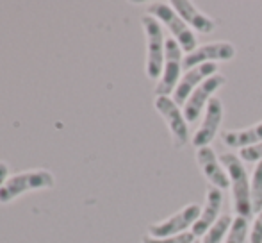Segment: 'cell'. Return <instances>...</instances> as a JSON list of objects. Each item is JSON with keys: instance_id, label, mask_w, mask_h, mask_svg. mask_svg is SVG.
<instances>
[{"instance_id": "cell-1", "label": "cell", "mask_w": 262, "mask_h": 243, "mask_svg": "<svg viewBox=\"0 0 262 243\" xmlns=\"http://www.w3.org/2000/svg\"><path fill=\"white\" fill-rule=\"evenodd\" d=\"M225 170L230 179V190H232V206H234L237 216L250 218L253 215L252 208V191H250V177L246 172L245 163L241 157L232 152H227L220 156Z\"/></svg>"}, {"instance_id": "cell-2", "label": "cell", "mask_w": 262, "mask_h": 243, "mask_svg": "<svg viewBox=\"0 0 262 243\" xmlns=\"http://www.w3.org/2000/svg\"><path fill=\"white\" fill-rule=\"evenodd\" d=\"M146 14L154 16L156 20L161 22V25H164L169 31L171 38L180 45L182 52L191 54L196 49V36H194L193 29L179 16L175 9L171 7V4L168 2H152L146 9Z\"/></svg>"}, {"instance_id": "cell-3", "label": "cell", "mask_w": 262, "mask_h": 243, "mask_svg": "<svg viewBox=\"0 0 262 243\" xmlns=\"http://www.w3.org/2000/svg\"><path fill=\"white\" fill-rule=\"evenodd\" d=\"M141 24L146 36V75L152 80L161 79L162 68H164V54H166V38L162 32L161 22L150 14H143Z\"/></svg>"}, {"instance_id": "cell-4", "label": "cell", "mask_w": 262, "mask_h": 243, "mask_svg": "<svg viewBox=\"0 0 262 243\" xmlns=\"http://www.w3.org/2000/svg\"><path fill=\"white\" fill-rule=\"evenodd\" d=\"M54 175L47 170H34V172H21L13 177H9L4 186L0 188V204L14 200L21 193L31 190H39V188H52Z\"/></svg>"}, {"instance_id": "cell-5", "label": "cell", "mask_w": 262, "mask_h": 243, "mask_svg": "<svg viewBox=\"0 0 262 243\" xmlns=\"http://www.w3.org/2000/svg\"><path fill=\"white\" fill-rule=\"evenodd\" d=\"M156 109L166 121L171 134V141L175 149H184L189 143V124L179 104H175L171 97H157Z\"/></svg>"}, {"instance_id": "cell-6", "label": "cell", "mask_w": 262, "mask_h": 243, "mask_svg": "<svg viewBox=\"0 0 262 243\" xmlns=\"http://www.w3.org/2000/svg\"><path fill=\"white\" fill-rule=\"evenodd\" d=\"M200 213H202V206H198V204L184 206L179 213L171 215L169 218L150 224L148 236L168 238V236H177V234L187 233V231L194 226V222L200 218Z\"/></svg>"}, {"instance_id": "cell-7", "label": "cell", "mask_w": 262, "mask_h": 243, "mask_svg": "<svg viewBox=\"0 0 262 243\" xmlns=\"http://www.w3.org/2000/svg\"><path fill=\"white\" fill-rule=\"evenodd\" d=\"M182 49L173 38H166V54H164V68L162 75L157 80L156 95L157 97H168L175 91L180 77H182Z\"/></svg>"}, {"instance_id": "cell-8", "label": "cell", "mask_w": 262, "mask_h": 243, "mask_svg": "<svg viewBox=\"0 0 262 243\" xmlns=\"http://www.w3.org/2000/svg\"><path fill=\"white\" fill-rule=\"evenodd\" d=\"M225 83H227V77L221 75V73H216V75L209 77L207 80H204V83L189 95L186 104L182 106V111H184V116H186L187 124L191 125V124H194V121H198L202 113H204V109L207 108V104L210 102V98L214 97V93H216L221 86H225Z\"/></svg>"}, {"instance_id": "cell-9", "label": "cell", "mask_w": 262, "mask_h": 243, "mask_svg": "<svg viewBox=\"0 0 262 243\" xmlns=\"http://www.w3.org/2000/svg\"><path fill=\"white\" fill-rule=\"evenodd\" d=\"M235 57V47L228 42H210L205 45H200L191 54H186L182 61L184 70H191L204 63H220L230 61Z\"/></svg>"}, {"instance_id": "cell-10", "label": "cell", "mask_w": 262, "mask_h": 243, "mask_svg": "<svg viewBox=\"0 0 262 243\" xmlns=\"http://www.w3.org/2000/svg\"><path fill=\"white\" fill-rule=\"evenodd\" d=\"M221 121H223V102H221L220 97H212L207 108H205V115L200 127L196 129V132L191 138L193 147H196V149L210 147V143L216 139Z\"/></svg>"}, {"instance_id": "cell-11", "label": "cell", "mask_w": 262, "mask_h": 243, "mask_svg": "<svg viewBox=\"0 0 262 243\" xmlns=\"http://www.w3.org/2000/svg\"><path fill=\"white\" fill-rule=\"evenodd\" d=\"M216 73H220L217 72L216 63H204V65H198L191 70H186L184 75L180 77L175 91H173L171 98L175 100V104L184 106L187 98H189V95L193 93V91L196 90L204 80H207L209 77L216 75Z\"/></svg>"}, {"instance_id": "cell-12", "label": "cell", "mask_w": 262, "mask_h": 243, "mask_svg": "<svg viewBox=\"0 0 262 243\" xmlns=\"http://www.w3.org/2000/svg\"><path fill=\"white\" fill-rule=\"evenodd\" d=\"M196 163L210 186L220 188L221 191L230 188V179H228L227 170H225L223 163H221V159L216 156L212 147L196 149Z\"/></svg>"}, {"instance_id": "cell-13", "label": "cell", "mask_w": 262, "mask_h": 243, "mask_svg": "<svg viewBox=\"0 0 262 243\" xmlns=\"http://www.w3.org/2000/svg\"><path fill=\"white\" fill-rule=\"evenodd\" d=\"M221 206H223V191L216 186H207L205 191V204L202 208L200 218L194 222V226L191 227V233L196 238H204V234L207 233L210 227L220 220Z\"/></svg>"}, {"instance_id": "cell-14", "label": "cell", "mask_w": 262, "mask_h": 243, "mask_svg": "<svg viewBox=\"0 0 262 243\" xmlns=\"http://www.w3.org/2000/svg\"><path fill=\"white\" fill-rule=\"evenodd\" d=\"M171 7L179 13V16L189 25L191 29L202 32V34H210V32L216 31L217 24L216 20L205 14L204 11H200L193 2H187V0H173Z\"/></svg>"}, {"instance_id": "cell-15", "label": "cell", "mask_w": 262, "mask_h": 243, "mask_svg": "<svg viewBox=\"0 0 262 243\" xmlns=\"http://www.w3.org/2000/svg\"><path fill=\"white\" fill-rule=\"evenodd\" d=\"M221 139L228 149H246L257 143H262V121L252 125V127L239 129V131H223Z\"/></svg>"}, {"instance_id": "cell-16", "label": "cell", "mask_w": 262, "mask_h": 243, "mask_svg": "<svg viewBox=\"0 0 262 243\" xmlns=\"http://www.w3.org/2000/svg\"><path fill=\"white\" fill-rule=\"evenodd\" d=\"M232 220L234 218H232L230 215H221L220 220H217L207 233L204 234V238H202L200 243H223L228 234V231H230Z\"/></svg>"}, {"instance_id": "cell-17", "label": "cell", "mask_w": 262, "mask_h": 243, "mask_svg": "<svg viewBox=\"0 0 262 243\" xmlns=\"http://www.w3.org/2000/svg\"><path fill=\"white\" fill-rule=\"evenodd\" d=\"M250 226L252 224L248 222V218L235 215L234 220H232L230 231H228L223 243H245L246 238H250Z\"/></svg>"}, {"instance_id": "cell-18", "label": "cell", "mask_w": 262, "mask_h": 243, "mask_svg": "<svg viewBox=\"0 0 262 243\" xmlns=\"http://www.w3.org/2000/svg\"><path fill=\"white\" fill-rule=\"evenodd\" d=\"M250 191H252L253 215H257L262 209V161H259L253 168V174L250 177Z\"/></svg>"}, {"instance_id": "cell-19", "label": "cell", "mask_w": 262, "mask_h": 243, "mask_svg": "<svg viewBox=\"0 0 262 243\" xmlns=\"http://www.w3.org/2000/svg\"><path fill=\"white\" fill-rule=\"evenodd\" d=\"M196 236H194L191 231L182 234H177V236H168V238H152V236H145L141 240V243H194Z\"/></svg>"}, {"instance_id": "cell-20", "label": "cell", "mask_w": 262, "mask_h": 243, "mask_svg": "<svg viewBox=\"0 0 262 243\" xmlns=\"http://www.w3.org/2000/svg\"><path fill=\"white\" fill-rule=\"evenodd\" d=\"M239 157H241L243 163H259V161H262V143L241 149L239 150Z\"/></svg>"}, {"instance_id": "cell-21", "label": "cell", "mask_w": 262, "mask_h": 243, "mask_svg": "<svg viewBox=\"0 0 262 243\" xmlns=\"http://www.w3.org/2000/svg\"><path fill=\"white\" fill-rule=\"evenodd\" d=\"M250 243H262V209L250 226Z\"/></svg>"}, {"instance_id": "cell-22", "label": "cell", "mask_w": 262, "mask_h": 243, "mask_svg": "<svg viewBox=\"0 0 262 243\" xmlns=\"http://www.w3.org/2000/svg\"><path fill=\"white\" fill-rule=\"evenodd\" d=\"M7 175H9V167H7L6 163H2V161H0V188H2L4 183L9 179Z\"/></svg>"}, {"instance_id": "cell-23", "label": "cell", "mask_w": 262, "mask_h": 243, "mask_svg": "<svg viewBox=\"0 0 262 243\" xmlns=\"http://www.w3.org/2000/svg\"><path fill=\"white\" fill-rule=\"evenodd\" d=\"M194 243H200V241H198V240H196V241H194Z\"/></svg>"}]
</instances>
